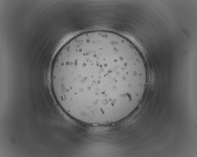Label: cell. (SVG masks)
<instances>
[{
    "mask_svg": "<svg viewBox=\"0 0 197 157\" xmlns=\"http://www.w3.org/2000/svg\"><path fill=\"white\" fill-rule=\"evenodd\" d=\"M146 68L127 40L106 31L74 37L53 61V96L69 116L86 124L120 121L138 106L146 89Z\"/></svg>",
    "mask_w": 197,
    "mask_h": 157,
    "instance_id": "obj_1",
    "label": "cell"
}]
</instances>
